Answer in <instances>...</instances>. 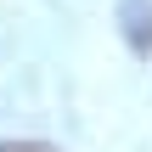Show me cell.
<instances>
[{"label":"cell","mask_w":152,"mask_h":152,"mask_svg":"<svg viewBox=\"0 0 152 152\" xmlns=\"http://www.w3.org/2000/svg\"><path fill=\"white\" fill-rule=\"evenodd\" d=\"M0 152H56V147H45V141H6Z\"/></svg>","instance_id":"obj_2"},{"label":"cell","mask_w":152,"mask_h":152,"mask_svg":"<svg viewBox=\"0 0 152 152\" xmlns=\"http://www.w3.org/2000/svg\"><path fill=\"white\" fill-rule=\"evenodd\" d=\"M141 6L147 0H130V39H135V51H147L152 39H147V17H141Z\"/></svg>","instance_id":"obj_1"}]
</instances>
